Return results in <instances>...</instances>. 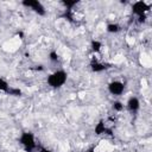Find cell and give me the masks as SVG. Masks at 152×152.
Wrapping results in <instances>:
<instances>
[{
    "label": "cell",
    "instance_id": "obj_3",
    "mask_svg": "<svg viewBox=\"0 0 152 152\" xmlns=\"http://www.w3.org/2000/svg\"><path fill=\"white\" fill-rule=\"evenodd\" d=\"M19 144L24 147L25 152H32L37 147V142L32 132H23L19 137Z\"/></svg>",
    "mask_w": 152,
    "mask_h": 152
},
{
    "label": "cell",
    "instance_id": "obj_12",
    "mask_svg": "<svg viewBox=\"0 0 152 152\" xmlns=\"http://www.w3.org/2000/svg\"><path fill=\"white\" fill-rule=\"evenodd\" d=\"M90 48H91V51L96 53V52H99V51L101 50V48H102V43L99 42V40H91V43H90Z\"/></svg>",
    "mask_w": 152,
    "mask_h": 152
},
{
    "label": "cell",
    "instance_id": "obj_8",
    "mask_svg": "<svg viewBox=\"0 0 152 152\" xmlns=\"http://www.w3.org/2000/svg\"><path fill=\"white\" fill-rule=\"evenodd\" d=\"M94 132H95V134H96V135H101V134H104V133H107V134H109V135H112V134H113V133H112V131H110L109 128H107V126H106V124H104V121H103V120H100V121L95 125Z\"/></svg>",
    "mask_w": 152,
    "mask_h": 152
},
{
    "label": "cell",
    "instance_id": "obj_11",
    "mask_svg": "<svg viewBox=\"0 0 152 152\" xmlns=\"http://www.w3.org/2000/svg\"><path fill=\"white\" fill-rule=\"evenodd\" d=\"M10 89H11V86L8 84V82L0 77V91H2L5 94H8Z\"/></svg>",
    "mask_w": 152,
    "mask_h": 152
},
{
    "label": "cell",
    "instance_id": "obj_13",
    "mask_svg": "<svg viewBox=\"0 0 152 152\" xmlns=\"http://www.w3.org/2000/svg\"><path fill=\"white\" fill-rule=\"evenodd\" d=\"M49 59H50L52 63H57L58 59H59V56H58L57 51H55V50L50 51V52H49Z\"/></svg>",
    "mask_w": 152,
    "mask_h": 152
},
{
    "label": "cell",
    "instance_id": "obj_16",
    "mask_svg": "<svg viewBox=\"0 0 152 152\" xmlns=\"http://www.w3.org/2000/svg\"><path fill=\"white\" fill-rule=\"evenodd\" d=\"M39 152H53V151H51L50 148H46L44 146H39Z\"/></svg>",
    "mask_w": 152,
    "mask_h": 152
},
{
    "label": "cell",
    "instance_id": "obj_9",
    "mask_svg": "<svg viewBox=\"0 0 152 152\" xmlns=\"http://www.w3.org/2000/svg\"><path fill=\"white\" fill-rule=\"evenodd\" d=\"M120 30H121V26L118 23H109L106 26V31L108 33H118Z\"/></svg>",
    "mask_w": 152,
    "mask_h": 152
},
{
    "label": "cell",
    "instance_id": "obj_6",
    "mask_svg": "<svg viewBox=\"0 0 152 152\" xmlns=\"http://www.w3.org/2000/svg\"><path fill=\"white\" fill-rule=\"evenodd\" d=\"M89 66H90V70H91L93 72H102V71L109 69V68L112 66V64H109V63H103V62H99V61H93Z\"/></svg>",
    "mask_w": 152,
    "mask_h": 152
},
{
    "label": "cell",
    "instance_id": "obj_1",
    "mask_svg": "<svg viewBox=\"0 0 152 152\" xmlns=\"http://www.w3.org/2000/svg\"><path fill=\"white\" fill-rule=\"evenodd\" d=\"M66 80H68L66 71L61 69V70H56L52 74H50L46 78V83H48L49 87H51L53 89H57V88H61L62 86H64Z\"/></svg>",
    "mask_w": 152,
    "mask_h": 152
},
{
    "label": "cell",
    "instance_id": "obj_17",
    "mask_svg": "<svg viewBox=\"0 0 152 152\" xmlns=\"http://www.w3.org/2000/svg\"><path fill=\"white\" fill-rule=\"evenodd\" d=\"M88 152H95V150L91 147V148H89V150H88Z\"/></svg>",
    "mask_w": 152,
    "mask_h": 152
},
{
    "label": "cell",
    "instance_id": "obj_10",
    "mask_svg": "<svg viewBox=\"0 0 152 152\" xmlns=\"http://www.w3.org/2000/svg\"><path fill=\"white\" fill-rule=\"evenodd\" d=\"M78 4L77 0H72V1H69V0H63L62 1V5L64 6L65 11H72V8Z\"/></svg>",
    "mask_w": 152,
    "mask_h": 152
},
{
    "label": "cell",
    "instance_id": "obj_4",
    "mask_svg": "<svg viewBox=\"0 0 152 152\" xmlns=\"http://www.w3.org/2000/svg\"><path fill=\"white\" fill-rule=\"evenodd\" d=\"M21 5L26 8H30L31 11H33L36 14H38L40 17H44L46 14V10H45L44 5L38 0H23Z\"/></svg>",
    "mask_w": 152,
    "mask_h": 152
},
{
    "label": "cell",
    "instance_id": "obj_7",
    "mask_svg": "<svg viewBox=\"0 0 152 152\" xmlns=\"http://www.w3.org/2000/svg\"><path fill=\"white\" fill-rule=\"evenodd\" d=\"M126 108L131 113H137L140 109V101L137 96H131L126 102Z\"/></svg>",
    "mask_w": 152,
    "mask_h": 152
},
{
    "label": "cell",
    "instance_id": "obj_5",
    "mask_svg": "<svg viewBox=\"0 0 152 152\" xmlns=\"http://www.w3.org/2000/svg\"><path fill=\"white\" fill-rule=\"evenodd\" d=\"M108 91L114 96H120L125 91V84L121 81H112L107 86Z\"/></svg>",
    "mask_w": 152,
    "mask_h": 152
},
{
    "label": "cell",
    "instance_id": "obj_15",
    "mask_svg": "<svg viewBox=\"0 0 152 152\" xmlns=\"http://www.w3.org/2000/svg\"><path fill=\"white\" fill-rule=\"evenodd\" d=\"M113 109L116 112H121L124 109V103L121 101H114L113 102Z\"/></svg>",
    "mask_w": 152,
    "mask_h": 152
},
{
    "label": "cell",
    "instance_id": "obj_14",
    "mask_svg": "<svg viewBox=\"0 0 152 152\" xmlns=\"http://www.w3.org/2000/svg\"><path fill=\"white\" fill-rule=\"evenodd\" d=\"M8 94H10V95H12V96H21L23 91H21L19 88H13V87H11V89H10Z\"/></svg>",
    "mask_w": 152,
    "mask_h": 152
},
{
    "label": "cell",
    "instance_id": "obj_2",
    "mask_svg": "<svg viewBox=\"0 0 152 152\" xmlns=\"http://www.w3.org/2000/svg\"><path fill=\"white\" fill-rule=\"evenodd\" d=\"M150 5L147 4V2H145V1H135V2H133L132 4V7H131V10H132V13L134 14V15H137V18H138V23H145V20H146V13L150 11Z\"/></svg>",
    "mask_w": 152,
    "mask_h": 152
}]
</instances>
